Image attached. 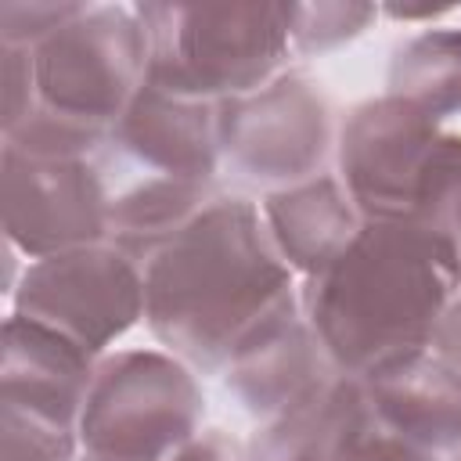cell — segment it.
Wrapping results in <instances>:
<instances>
[{"mask_svg": "<svg viewBox=\"0 0 461 461\" xmlns=\"http://www.w3.org/2000/svg\"><path fill=\"white\" fill-rule=\"evenodd\" d=\"M393 432L411 447L443 457L461 447V378L425 349L400 353L357 375Z\"/></svg>", "mask_w": 461, "mask_h": 461, "instance_id": "14", "label": "cell"}, {"mask_svg": "<svg viewBox=\"0 0 461 461\" xmlns=\"http://www.w3.org/2000/svg\"><path fill=\"white\" fill-rule=\"evenodd\" d=\"M79 11H83V4H18V0H7L0 7L4 47H36L50 32H58L65 22H72Z\"/></svg>", "mask_w": 461, "mask_h": 461, "instance_id": "20", "label": "cell"}, {"mask_svg": "<svg viewBox=\"0 0 461 461\" xmlns=\"http://www.w3.org/2000/svg\"><path fill=\"white\" fill-rule=\"evenodd\" d=\"M11 299L14 313L61 331L86 353H101L144 317V267L97 241L32 259Z\"/></svg>", "mask_w": 461, "mask_h": 461, "instance_id": "8", "label": "cell"}, {"mask_svg": "<svg viewBox=\"0 0 461 461\" xmlns=\"http://www.w3.org/2000/svg\"><path fill=\"white\" fill-rule=\"evenodd\" d=\"M29 50L40 108L108 133L148 86L151 50L137 7L83 4L72 22Z\"/></svg>", "mask_w": 461, "mask_h": 461, "instance_id": "6", "label": "cell"}, {"mask_svg": "<svg viewBox=\"0 0 461 461\" xmlns=\"http://www.w3.org/2000/svg\"><path fill=\"white\" fill-rule=\"evenodd\" d=\"M429 353H432L436 360H443V364L461 378V295L447 306V313H443L439 324L432 328Z\"/></svg>", "mask_w": 461, "mask_h": 461, "instance_id": "22", "label": "cell"}, {"mask_svg": "<svg viewBox=\"0 0 461 461\" xmlns=\"http://www.w3.org/2000/svg\"><path fill=\"white\" fill-rule=\"evenodd\" d=\"M385 94L461 119V29H432L407 40L389 65Z\"/></svg>", "mask_w": 461, "mask_h": 461, "instance_id": "17", "label": "cell"}, {"mask_svg": "<svg viewBox=\"0 0 461 461\" xmlns=\"http://www.w3.org/2000/svg\"><path fill=\"white\" fill-rule=\"evenodd\" d=\"M227 389L256 418H281L328 378L339 375L324 342L317 339L299 292L277 303L227 360Z\"/></svg>", "mask_w": 461, "mask_h": 461, "instance_id": "11", "label": "cell"}, {"mask_svg": "<svg viewBox=\"0 0 461 461\" xmlns=\"http://www.w3.org/2000/svg\"><path fill=\"white\" fill-rule=\"evenodd\" d=\"M454 461H461V447H457V454H454Z\"/></svg>", "mask_w": 461, "mask_h": 461, "instance_id": "26", "label": "cell"}, {"mask_svg": "<svg viewBox=\"0 0 461 461\" xmlns=\"http://www.w3.org/2000/svg\"><path fill=\"white\" fill-rule=\"evenodd\" d=\"M148 83L194 101L252 94L285 72L292 54L288 4H144Z\"/></svg>", "mask_w": 461, "mask_h": 461, "instance_id": "3", "label": "cell"}, {"mask_svg": "<svg viewBox=\"0 0 461 461\" xmlns=\"http://www.w3.org/2000/svg\"><path fill=\"white\" fill-rule=\"evenodd\" d=\"M249 461H439L411 447L375 411L357 375H335L303 403L267 421Z\"/></svg>", "mask_w": 461, "mask_h": 461, "instance_id": "10", "label": "cell"}, {"mask_svg": "<svg viewBox=\"0 0 461 461\" xmlns=\"http://www.w3.org/2000/svg\"><path fill=\"white\" fill-rule=\"evenodd\" d=\"M461 137L418 101L382 94L349 112L339 130V176L367 220H421L439 227Z\"/></svg>", "mask_w": 461, "mask_h": 461, "instance_id": "4", "label": "cell"}, {"mask_svg": "<svg viewBox=\"0 0 461 461\" xmlns=\"http://www.w3.org/2000/svg\"><path fill=\"white\" fill-rule=\"evenodd\" d=\"M94 353L61 331L11 313L4 324V407L40 421L76 429L90 382Z\"/></svg>", "mask_w": 461, "mask_h": 461, "instance_id": "12", "label": "cell"}, {"mask_svg": "<svg viewBox=\"0 0 461 461\" xmlns=\"http://www.w3.org/2000/svg\"><path fill=\"white\" fill-rule=\"evenodd\" d=\"M259 212L292 274L299 270L306 281L342 259L367 227L364 209L339 173H321L313 180L270 191Z\"/></svg>", "mask_w": 461, "mask_h": 461, "instance_id": "15", "label": "cell"}, {"mask_svg": "<svg viewBox=\"0 0 461 461\" xmlns=\"http://www.w3.org/2000/svg\"><path fill=\"white\" fill-rule=\"evenodd\" d=\"M292 267L263 212L245 198H212L144 259V321L180 360L220 371L249 331L292 295Z\"/></svg>", "mask_w": 461, "mask_h": 461, "instance_id": "1", "label": "cell"}, {"mask_svg": "<svg viewBox=\"0 0 461 461\" xmlns=\"http://www.w3.org/2000/svg\"><path fill=\"white\" fill-rule=\"evenodd\" d=\"M198 421L202 389L180 357L122 349L94 371L76 425L79 461H176Z\"/></svg>", "mask_w": 461, "mask_h": 461, "instance_id": "5", "label": "cell"}, {"mask_svg": "<svg viewBox=\"0 0 461 461\" xmlns=\"http://www.w3.org/2000/svg\"><path fill=\"white\" fill-rule=\"evenodd\" d=\"M457 7H382V14H389V18H403V22H418V18H447V14H454Z\"/></svg>", "mask_w": 461, "mask_h": 461, "instance_id": "25", "label": "cell"}, {"mask_svg": "<svg viewBox=\"0 0 461 461\" xmlns=\"http://www.w3.org/2000/svg\"><path fill=\"white\" fill-rule=\"evenodd\" d=\"M220 158L274 191L313 180L339 140L335 108L306 72H281L267 86L216 104Z\"/></svg>", "mask_w": 461, "mask_h": 461, "instance_id": "7", "label": "cell"}, {"mask_svg": "<svg viewBox=\"0 0 461 461\" xmlns=\"http://www.w3.org/2000/svg\"><path fill=\"white\" fill-rule=\"evenodd\" d=\"M40 108V86L29 47H4V133H14Z\"/></svg>", "mask_w": 461, "mask_h": 461, "instance_id": "21", "label": "cell"}, {"mask_svg": "<svg viewBox=\"0 0 461 461\" xmlns=\"http://www.w3.org/2000/svg\"><path fill=\"white\" fill-rule=\"evenodd\" d=\"M212 180H180L140 173L122 191L108 194V241L126 256L151 259L176 230H184L216 194Z\"/></svg>", "mask_w": 461, "mask_h": 461, "instance_id": "16", "label": "cell"}, {"mask_svg": "<svg viewBox=\"0 0 461 461\" xmlns=\"http://www.w3.org/2000/svg\"><path fill=\"white\" fill-rule=\"evenodd\" d=\"M108 194L90 158H32L4 148V230L7 245L29 259L104 241Z\"/></svg>", "mask_w": 461, "mask_h": 461, "instance_id": "9", "label": "cell"}, {"mask_svg": "<svg viewBox=\"0 0 461 461\" xmlns=\"http://www.w3.org/2000/svg\"><path fill=\"white\" fill-rule=\"evenodd\" d=\"M4 461H79V436L4 407Z\"/></svg>", "mask_w": 461, "mask_h": 461, "instance_id": "19", "label": "cell"}, {"mask_svg": "<svg viewBox=\"0 0 461 461\" xmlns=\"http://www.w3.org/2000/svg\"><path fill=\"white\" fill-rule=\"evenodd\" d=\"M378 18L371 4H288L292 54H321L360 36Z\"/></svg>", "mask_w": 461, "mask_h": 461, "instance_id": "18", "label": "cell"}, {"mask_svg": "<svg viewBox=\"0 0 461 461\" xmlns=\"http://www.w3.org/2000/svg\"><path fill=\"white\" fill-rule=\"evenodd\" d=\"M108 148L137 162L144 173L180 176V180H212L220 166L216 140V104L176 97L148 83L122 119L112 126Z\"/></svg>", "mask_w": 461, "mask_h": 461, "instance_id": "13", "label": "cell"}, {"mask_svg": "<svg viewBox=\"0 0 461 461\" xmlns=\"http://www.w3.org/2000/svg\"><path fill=\"white\" fill-rule=\"evenodd\" d=\"M461 295V241L421 220H367L360 238L299 292L342 375L425 349Z\"/></svg>", "mask_w": 461, "mask_h": 461, "instance_id": "2", "label": "cell"}, {"mask_svg": "<svg viewBox=\"0 0 461 461\" xmlns=\"http://www.w3.org/2000/svg\"><path fill=\"white\" fill-rule=\"evenodd\" d=\"M439 227L461 241V173L454 176V184L447 191V202H443V212H439Z\"/></svg>", "mask_w": 461, "mask_h": 461, "instance_id": "24", "label": "cell"}, {"mask_svg": "<svg viewBox=\"0 0 461 461\" xmlns=\"http://www.w3.org/2000/svg\"><path fill=\"white\" fill-rule=\"evenodd\" d=\"M176 461H249V447H241L238 439H230L223 429H209L202 436H194Z\"/></svg>", "mask_w": 461, "mask_h": 461, "instance_id": "23", "label": "cell"}]
</instances>
